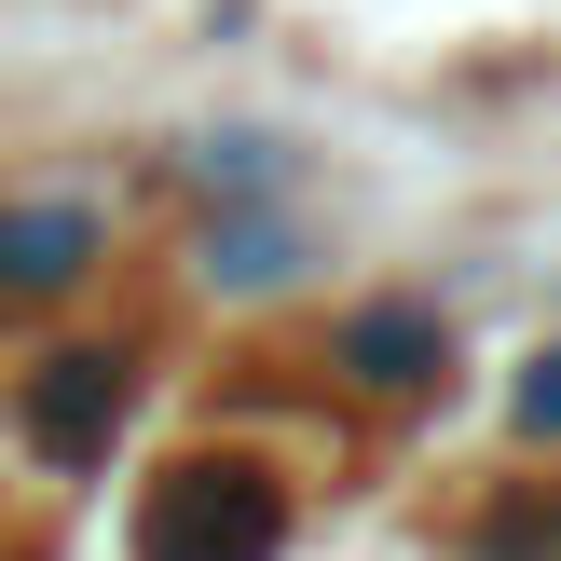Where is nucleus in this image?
Wrapping results in <instances>:
<instances>
[{
    "mask_svg": "<svg viewBox=\"0 0 561 561\" xmlns=\"http://www.w3.org/2000/svg\"><path fill=\"white\" fill-rule=\"evenodd\" d=\"M288 535V507H274V480H247V466H192V480L151 493V561H274Z\"/></svg>",
    "mask_w": 561,
    "mask_h": 561,
    "instance_id": "f257e3e1",
    "label": "nucleus"
}]
</instances>
